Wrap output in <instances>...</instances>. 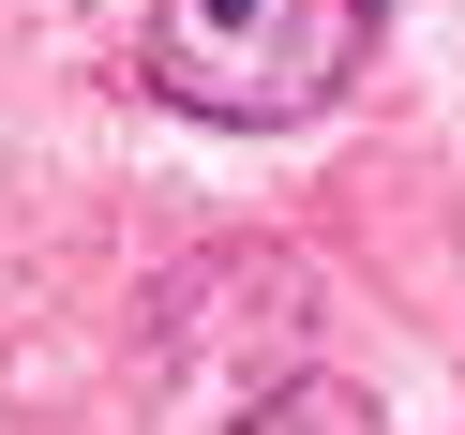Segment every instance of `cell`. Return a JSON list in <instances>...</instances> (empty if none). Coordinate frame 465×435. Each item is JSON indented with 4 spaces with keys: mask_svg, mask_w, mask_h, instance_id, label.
<instances>
[{
    "mask_svg": "<svg viewBox=\"0 0 465 435\" xmlns=\"http://www.w3.org/2000/svg\"><path fill=\"white\" fill-rule=\"evenodd\" d=\"M375 61V0H151L135 31V75L151 105L211 135H285L315 105H345Z\"/></svg>",
    "mask_w": 465,
    "mask_h": 435,
    "instance_id": "cell-1",
    "label": "cell"
},
{
    "mask_svg": "<svg viewBox=\"0 0 465 435\" xmlns=\"http://www.w3.org/2000/svg\"><path fill=\"white\" fill-rule=\"evenodd\" d=\"M225 435H391V420H375V391H345V375H285V391L241 405Z\"/></svg>",
    "mask_w": 465,
    "mask_h": 435,
    "instance_id": "cell-2",
    "label": "cell"
}]
</instances>
